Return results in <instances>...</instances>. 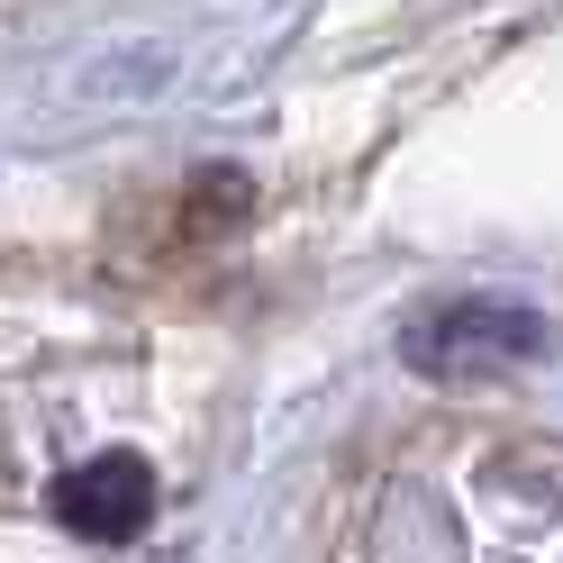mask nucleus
<instances>
[{"instance_id":"f257e3e1","label":"nucleus","mask_w":563,"mask_h":563,"mask_svg":"<svg viewBox=\"0 0 563 563\" xmlns=\"http://www.w3.org/2000/svg\"><path fill=\"white\" fill-rule=\"evenodd\" d=\"M545 355V319H527L518 300H445L409 328V364L418 373H500V364H537Z\"/></svg>"},{"instance_id":"f03ea898","label":"nucleus","mask_w":563,"mask_h":563,"mask_svg":"<svg viewBox=\"0 0 563 563\" xmlns=\"http://www.w3.org/2000/svg\"><path fill=\"white\" fill-rule=\"evenodd\" d=\"M146 509H155V473L136 464V454H100V464L55 482V518L82 527V537H136Z\"/></svg>"}]
</instances>
